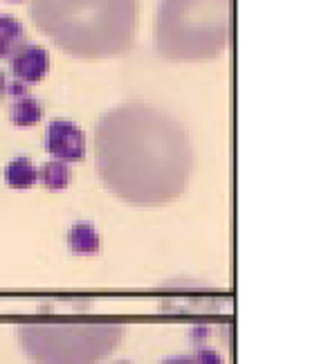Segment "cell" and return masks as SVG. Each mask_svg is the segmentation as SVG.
Segmentation results:
<instances>
[{
  "label": "cell",
  "mask_w": 328,
  "mask_h": 364,
  "mask_svg": "<svg viewBox=\"0 0 328 364\" xmlns=\"http://www.w3.org/2000/svg\"><path fill=\"white\" fill-rule=\"evenodd\" d=\"M46 146L61 162H81L85 158V133L75 122L54 119L48 126Z\"/></svg>",
  "instance_id": "5"
},
{
  "label": "cell",
  "mask_w": 328,
  "mask_h": 364,
  "mask_svg": "<svg viewBox=\"0 0 328 364\" xmlns=\"http://www.w3.org/2000/svg\"><path fill=\"white\" fill-rule=\"evenodd\" d=\"M36 180H38V169L32 160L16 158L5 166V182L14 189H30L36 185Z\"/></svg>",
  "instance_id": "10"
},
{
  "label": "cell",
  "mask_w": 328,
  "mask_h": 364,
  "mask_svg": "<svg viewBox=\"0 0 328 364\" xmlns=\"http://www.w3.org/2000/svg\"><path fill=\"white\" fill-rule=\"evenodd\" d=\"M32 21L73 57H117L137 36L139 0H32Z\"/></svg>",
  "instance_id": "2"
},
{
  "label": "cell",
  "mask_w": 328,
  "mask_h": 364,
  "mask_svg": "<svg viewBox=\"0 0 328 364\" xmlns=\"http://www.w3.org/2000/svg\"><path fill=\"white\" fill-rule=\"evenodd\" d=\"M9 63H11V73L16 77V81L23 83V86H32V83H38L48 75L50 52L27 38L23 48L9 59Z\"/></svg>",
  "instance_id": "6"
},
{
  "label": "cell",
  "mask_w": 328,
  "mask_h": 364,
  "mask_svg": "<svg viewBox=\"0 0 328 364\" xmlns=\"http://www.w3.org/2000/svg\"><path fill=\"white\" fill-rule=\"evenodd\" d=\"M68 245L75 255L90 257V255H97V252L102 250V236H99V232L95 230L92 223L79 220L68 232Z\"/></svg>",
  "instance_id": "8"
},
{
  "label": "cell",
  "mask_w": 328,
  "mask_h": 364,
  "mask_svg": "<svg viewBox=\"0 0 328 364\" xmlns=\"http://www.w3.org/2000/svg\"><path fill=\"white\" fill-rule=\"evenodd\" d=\"M95 164L106 189L135 207L176 200L194 173L187 129L142 102L110 108L95 126Z\"/></svg>",
  "instance_id": "1"
},
{
  "label": "cell",
  "mask_w": 328,
  "mask_h": 364,
  "mask_svg": "<svg viewBox=\"0 0 328 364\" xmlns=\"http://www.w3.org/2000/svg\"><path fill=\"white\" fill-rule=\"evenodd\" d=\"M115 364H131V362H115Z\"/></svg>",
  "instance_id": "15"
},
{
  "label": "cell",
  "mask_w": 328,
  "mask_h": 364,
  "mask_svg": "<svg viewBox=\"0 0 328 364\" xmlns=\"http://www.w3.org/2000/svg\"><path fill=\"white\" fill-rule=\"evenodd\" d=\"M27 41L25 27L18 18L0 14V59L9 61Z\"/></svg>",
  "instance_id": "9"
},
{
  "label": "cell",
  "mask_w": 328,
  "mask_h": 364,
  "mask_svg": "<svg viewBox=\"0 0 328 364\" xmlns=\"http://www.w3.org/2000/svg\"><path fill=\"white\" fill-rule=\"evenodd\" d=\"M25 355L36 364H97L122 344L126 326L115 321H46L16 328Z\"/></svg>",
  "instance_id": "4"
},
{
  "label": "cell",
  "mask_w": 328,
  "mask_h": 364,
  "mask_svg": "<svg viewBox=\"0 0 328 364\" xmlns=\"http://www.w3.org/2000/svg\"><path fill=\"white\" fill-rule=\"evenodd\" d=\"M194 364H223L221 355L213 351V348H201L196 355H194Z\"/></svg>",
  "instance_id": "12"
},
{
  "label": "cell",
  "mask_w": 328,
  "mask_h": 364,
  "mask_svg": "<svg viewBox=\"0 0 328 364\" xmlns=\"http://www.w3.org/2000/svg\"><path fill=\"white\" fill-rule=\"evenodd\" d=\"M5 90H7V81H5V75H3V70H0V100H3Z\"/></svg>",
  "instance_id": "14"
},
{
  "label": "cell",
  "mask_w": 328,
  "mask_h": 364,
  "mask_svg": "<svg viewBox=\"0 0 328 364\" xmlns=\"http://www.w3.org/2000/svg\"><path fill=\"white\" fill-rule=\"evenodd\" d=\"M234 0H160L158 50L169 61H207L232 43Z\"/></svg>",
  "instance_id": "3"
},
{
  "label": "cell",
  "mask_w": 328,
  "mask_h": 364,
  "mask_svg": "<svg viewBox=\"0 0 328 364\" xmlns=\"http://www.w3.org/2000/svg\"><path fill=\"white\" fill-rule=\"evenodd\" d=\"M7 90L14 97L11 106H9L11 122L16 126H21V129L38 124L43 117V110H41V104L36 102V97L27 92V86H23V83L16 81V83H9Z\"/></svg>",
  "instance_id": "7"
},
{
  "label": "cell",
  "mask_w": 328,
  "mask_h": 364,
  "mask_svg": "<svg viewBox=\"0 0 328 364\" xmlns=\"http://www.w3.org/2000/svg\"><path fill=\"white\" fill-rule=\"evenodd\" d=\"M38 180L46 185L50 191H63L68 189L70 180H73V171H70L68 162L61 160H50L38 169Z\"/></svg>",
  "instance_id": "11"
},
{
  "label": "cell",
  "mask_w": 328,
  "mask_h": 364,
  "mask_svg": "<svg viewBox=\"0 0 328 364\" xmlns=\"http://www.w3.org/2000/svg\"><path fill=\"white\" fill-rule=\"evenodd\" d=\"M162 364H194V358H189V355H176V358L164 360Z\"/></svg>",
  "instance_id": "13"
}]
</instances>
